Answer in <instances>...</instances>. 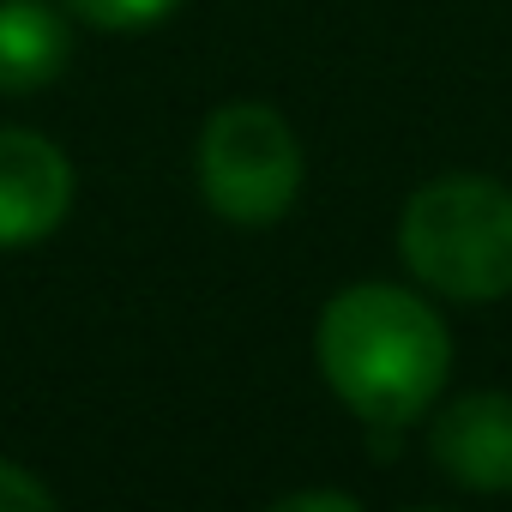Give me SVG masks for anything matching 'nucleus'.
Wrapping results in <instances>:
<instances>
[{"instance_id": "obj_3", "label": "nucleus", "mask_w": 512, "mask_h": 512, "mask_svg": "<svg viewBox=\"0 0 512 512\" xmlns=\"http://www.w3.org/2000/svg\"><path fill=\"white\" fill-rule=\"evenodd\" d=\"M199 193L235 229H272L302 199V139L272 103H223L199 127Z\"/></svg>"}, {"instance_id": "obj_2", "label": "nucleus", "mask_w": 512, "mask_h": 512, "mask_svg": "<svg viewBox=\"0 0 512 512\" xmlns=\"http://www.w3.org/2000/svg\"><path fill=\"white\" fill-rule=\"evenodd\" d=\"M398 253L446 302L512 296V187L494 175H440L404 199Z\"/></svg>"}, {"instance_id": "obj_9", "label": "nucleus", "mask_w": 512, "mask_h": 512, "mask_svg": "<svg viewBox=\"0 0 512 512\" xmlns=\"http://www.w3.org/2000/svg\"><path fill=\"white\" fill-rule=\"evenodd\" d=\"M278 506H284V512H308V506H326V512H356V494H344V488H296V494H284Z\"/></svg>"}, {"instance_id": "obj_7", "label": "nucleus", "mask_w": 512, "mask_h": 512, "mask_svg": "<svg viewBox=\"0 0 512 512\" xmlns=\"http://www.w3.org/2000/svg\"><path fill=\"white\" fill-rule=\"evenodd\" d=\"M61 7L73 13V25H91V31H115V37H127V31H151V25H163L181 0H61Z\"/></svg>"}, {"instance_id": "obj_1", "label": "nucleus", "mask_w": 512, "mask_h": 512, "mask_svg": "<svg viewBox=\"0 0 512 512\" xmlns=\"http://www.w3.org/2000/svg\"><path fill=\"white\" fill-rule=\"evenodd\" d=\"M320 380L368 428H410L452 374V332L428 296L404 284H350L314 326Z\"/></svg>"}, {"instance_id": "obj_8", "label": "nucleus", "mask_w": 512, "mask_h": 512, "mask_svg": "<svg viewBox=\"0 0 512 512\" xmlns=\"http://www.w3.org/2000/svg\"><path fill=\"white\" fill-rule=\"evenodd\" d=\"M49 506H55V488L43 476H31L13 458H0V512H49Z\"/></svg>"}, {"instance_id": "obj_6", "label": "nucleus", "mask_w": 512, "mask_h": 512, "mask_svg": "<svg viewBox=\"0 0 512 512\" xmlns=\"http://www.w3.org/2000/svg\"><path fill=\"white\" fill-rule=\"evenodd\" d=\"M73 61V13L49 0H0V97L49 91Z\"/></svg>"}, {"instance_id": "obj_4", "label": "nucleus", "mask_w": 512, "mask_h": 512, "mask_svg": "<svg viewBox=\"0 0 512 512\" xmlns=\"http://www.w3.org/2000/svg\"><path fill=\"white\" fill-rule=\"evenodd\" d=\"M73 211V163L31 127H0V247H37Z\"/></svg>"}, {"instance_id": "obj_5", "label": "nucleus", "mask_w": 512, "mask_h": 512, "mask_svg": "<svg viewBox=\"0 0 512 512\" xmlns=\"http://www.w3.org/2000/svg\"><path fill=\"white\" fill-rule=\"evenodd\" d=\"M428 458L470 494H512V392H464L428 428Z\"/></svg>"}]
</instances>
